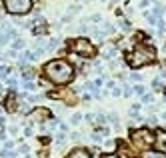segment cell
I'll use <instances>...</instances> for the list:
<instances>
[{"label":"cell","instance_id":"9","mask_svg":"<svg viewBox=\"0 0 166 158\" xmlns=\"http://www.w3.org/2000/svg\"><path fill=\"white\" fill-rule=\"evenodd\" d=\"M24 90H28V92L36 90V84H34V82H24Z\"/></svg>","mask_w":166,"mask_h":158},{"label":"cell","instance_id":"3","mask_svg":"<svg viewBox=\"0 0 166 158\" xmlns=\"http://www.w3.org/2000/svg\"><path fill=\"white\" fill-rule=\"evenodd\" d=\"M4 8L10 14H26L32 8V0H4Z\"/></svg>","mask_w":166,"mask_h":158},{"label":"cell","instance_id":"11","mask_svg":"<svg viewBox=\"0 0 166 158\" xmlns=\"http://www.w3.org/2000/svg\"><path fill=\"white\" fill-rule=\"evenodd\" d=\"M58 44H60V40H50V42H48V50H54Z\"/></svg>","mask_w":166,"mask_h":158},{"label":"cell","instance_id":"4","mask_svg":"<svg viewBox=\"0 0 166 158\" xmlns=\"http://www.w3.org/2000/svg\"><path fill=\"white\" fill-rule=\"evenodd\" d=\"M70 50L76 52V54H80L82 58L94 56V46H92L86 38H78V40H74V42H70Z\"/></svg>","mask_w":166,"mask_h":158},{"label":"cell","instance_id":"14","mask_svg":"<svg viewBox=\"0 0 166 158\" xmlns=\"http://www.w3.org/2000/svg\"><path fill=\"white\" fill-rule=\"evenodd\" d=\"M134 92L142 96V94H144V86H134Z\"/></svg>","mask_w":166,"mask_h":158},{"label":"cell","instance_id":"24","mask_svg":"<svg viewBox=\"0 0 166 158\" xmlns=\"http://www.w3.org/2000/svg\"><path fill=\"white\" fill-rule=\"evenodd\" d=\"M0 114H2V110H0Z\"/></svg>","mask_w":166,"mask_h":158},{"label":"cell","instance_id":"21","mask_svg":"<svg viewBox=\"0 0 166 158\" xmlns=\"http://www.w3.org/2000/svg\"><path fill=\"white\" fill-rule=\"evenodd\" d=\"M104 158H118V156H114V154H108V156H104Z\"/></svg>","mask_w":166,"mask_h":158},{"label":"cell","instance_id":"2","mask_svg":"<svg viewBox=\"0 0 166 158\" xmlns=\"http://www.w3.org/2000/svg\"><path fill=\"white\" fill-rule=\"evenodd\" d=\"M152 60H154V48H150V46L136 48V50L132 52V56H130V64H132L134 68H140V66H144V64H150Z\"/></svg>","mask_w":166,"mask_h":158},{"label":"cell","instance_id":"22","mask_svg":"<svg viewBox=\"0 0 166 158\" xmlns=\"http://www.w3.org/2000/svg\"><path fill=\"white\" fill-rule=\"evenodd\" d=\"M162 120H166V112H162Z\"/></svg>","mask_w":166,"mask_h":158},{"label":"cell","instance_id":"20","mask_svg":"<svg viewBox=\"0 0 166 158\" xmlns=\"http://www.w3.org/2000/svg\"><path fill=\"white\" fill-rule=\"evenodd\" d=\"M148 158H162V156H160V154H150Z\"/></svg>","mask_w":166,"mask_h":158},{"label":"cell","instance_id":"16","mask_svg":"<svg viewBox=\"0 0 166 158\" xmlns=\"http://www.w3.org/2000/svg\"><path fill=\"white\" fill-rule=\"evenodd\" d=\"M138 110H140V104H134L132 108H130V114H134V112H138Z\"/></svg>","mask_w":166,"mask_h":158},{"label":"cell","instance_id":"8","mask_svg":"<svg viewBox=\"0 0 166 158\" xmlns=\"http://www.w3.org/2000/svg\"><path fill=\"white\" fill-rule=\"evenodd\" d=\"M30 60H34L32 52H22L20 54V64H26V62H30Z\"/></svg>","mask_w":166,"mask_h":158},{"label":"cell","instance_id":"1","mask_svg":"<svg viewBox=\"0 0 166 158\" xmlns=\"http://www.w3.org/2000/svg\"><path fill=\"white\" fill-rule=\"evenodd\" d=\"M44 72L46 76L54 82V84H66V82L72 80V72L74 68L66 62V60H52L44 66Z\"/></svg>","mask_w":166,"mask_h":158},{"label":"cell","instance_id":"13","mask_svg":"<svg viewBox=\"0 0 166 158\" xmlns=\"http://www.w3.org/2000/svg\"><path fill=\"white\" fill-rule=\"evenodd\" d=\"M12 46H14V50H20V48H22V40H20V38H16V42L12 44Z\"/></svg>","mask_w":166,"mask_h":158},{"label":"cell","instance_id":"19","mask_svg":"<svg viewBox=\"0 0 166 158\" xmlns=\"http://www.w3.org/2000/svg\"><path fill=\"white\" fill-rule=\"evenodd\" d=\"M18 132V126H10V134H16Z\"/></svg>","mask_w":166,"mask_h":158},{"label":"cell","instance_id":"23","mask_svg":"<svg viewBox=\"0 0 166 158\" xmlns=\"http://www.w3.org/2000/svg\"><path fill=\"white\" fill-rule=\"evenodd\" d=\"M0 88H2V82H0Z\"/></svg>","mask_w":166,"mask_h":158},{"label":"cell","instance_id":"12","mask_svg":"<svg viewBox=\"0 0 166 158\" xmlns=\"http://www.w3.org/2000/svg\"><path fill=\"white\" fill-rule=\"evenodd\" d=\"M32 76H34V74H32V70H24V72H22V78H26V80H30Z\"/></svg>","mask_w":166,"mask_h":158},{"label":"cell","instance_id":"7","mask_svg":"<svg viewBox=\"0 0 166 158\" xmlns=\"http://www.w3.org/2000/svg\"><path fill=\"white\" fill-rule=\"evenodd\" d=\"M68 158H90V154L86 152V150H74Z\"/></svg>","mask_w":166,"mask_h":158},{"label":"cell","instance_id":"17","mask_svg":"<svg viewBox=\"0 0 166 158\" xmlns=\"http://www.w3.org/2000/svg\"><path fill=\"white\" fill-rule=\"evenodd\" d=\"M56 142H58V144H64V134H58V136H56Z\"/></svg>","mask_w":166,"mask_h":158},{"label":"cell","instance_id":"10","mask_svg":"<svg viewBox=\"0 0 166 158\" xmlns=\"http://www.w3.org/2000/svg\"><path fill=\"white\" fill-rule=\"evenodd\" d=\"M10 74V68L8 66H0V76H8Z\"/></svg>","mask_w":166,"mask_h":158},{"label":"cell","instance_id":"5","mask_svg":"<svg viewBox=\"0 0 166 158\" xmlns=\"http://www.w3.org/2000/svg\"><path fill=\"white\" fill-rule=\"evenodd\" d=\"M152 134L148 132V130H138V132H134V144H136V148H148V146H152Z\"/></svg>","mask_w":166,"mask_h":158},{"label":"cell","instance_id":"6","mask_svg":"<svg viewBox=\"0 0 166 158\" xmlns=\"http://www.w3.org/2000/svg\"><path fill=\"white\" fill-rule=\"evenodd\" d=\"M154 146H156L158 152H164V154H166V132H160V134L156 136V140H154Z\"/></svg>","mask_w":166,"mask_h":158},{"label":"cell","instance_id":"18","mask_svg":"<svg viewBox=\"0 0 166 158\" xmlns=\"http://www.w3.org/2000/svg\"><path fill=\"white\" fill-rule=\"evenodd\" d=\"M142 100H144V102H150V100H152V96H150V94H144V96H142Z\"/></svg>","mask_w":166,"mask_h":158},{"label":"cell","instance_id":"15","mask_svg":"<svg viewBox=\"0 0 166 158\" xmlns=\"http://www.w3.org/2000/svg\"><path fill=\"white\" fill-rule=\"evenodd\" d=\"M80 118H82L80 114H74V116H72V124H78V122H80Z\"/></svg>","mask_w":166,"mask_h":158}]
</instances>
